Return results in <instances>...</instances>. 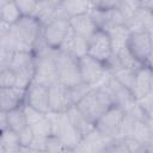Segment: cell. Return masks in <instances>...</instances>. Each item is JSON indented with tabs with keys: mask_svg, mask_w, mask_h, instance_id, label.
Segmentation results:
<instances>
[{
	"mask_svg": "<svg viewBox=\"0 0 153 153\" xmlns=\"http://www.w3.org/2000/svg\"><path fill=\"white\" fill-rule=\"evenodd\" d=\"M86 118H88L92 123L96 122L114 105L112 98L105 86H99L92 88L91 92L75 105Z\"/></svg>",
	"mask_w": 153,
	"mask_h": 153,
	"instance_id": "6da1fadb",
	"label": "cell"
},
{
	"mask_svg": "<svg viewBox=\"0 0 153 153\" xmlns=\"http://www.w3.org/2000/svg\"><path fill=\"white\" fill-rule=\"evenodd\" d=\"M53 57L57 72L59 82L63 84L67 87L81 82L78 57L60 49L53 51Z\"/></svg>",
	"mask_w": 153,
	"mask_h": 153,
	"instance_id": "7a4b0ae2",
	"label": "cell"
},
{
	"mask_svg": "<svg viewBox=\"0 0 153 153\" xmlns=\"http://www.w3.org/2000/svg\"><path fill=\"white\" fill-rule=\"evenodd\" d=\"M79 68L81 81L87 84L92 88L103 86L110 75L104 63L97 61L88 55L79 59Z\"/></svg>",
	"mask_w": 153,
	"mask_h": 153,
	"instance_id": "3957f363",
	"label": "cell"
},
{
	"mask_svg": "<svg viewBox=\"0 0 153 153\" xmlns=\"http://www.w3.org/2000/svg\"><path fill=\"white\" fill-rule=\"evenodd\" d=\"M69 29V19H56L48 23L42 30L43 43L53 50H59L66 39Z\"/></svg>",
	"mask_w": 153,
	"mask_h": 153,
	"instance_id": "277c9868",
	"label": "cell"
},
{
	"mask_svg": "<svg viewBox=\"0 0 153 153\" xmlns=\"http://www.w3.org/2000/svg\"><path fill=\"white\" fill-rule=\"evenodd\" d=\"M87 55L104 65L111 59V56L114 55V50L110 37L105 30L98 29L88 39Z\"/></svg>",
	"mask_w": 153,
	"mask_h": 153,
	"instance_id": "5b68a950",
	"label": "cell"
},
{
	"mask_svg": "<svg viewBox=\"0 0 153 153\" xmlns=\"http://www.w3.org/2000/svg\"><path fill=\"white\" fill-rule=\"evenodd\" d=\"M127 49L134 55L135 59L145 65L153 51L149 32L147 30L130 31L127 42Z\"/></svg>",
	"mask_w": 153,
	"mask_h": 153,
	"instance_id": "8992f818",
	"label": "cell"
},
{
	"mask_svg": "<svg viewBox=\"0 0 153 153\" xmlns=\"http://www.w3.org/2000/svg\"><path fill=\"white\" fill-rule=\"evenodd\" d=\"M123 117L124 111L118 106H112L96 122V129L105 137L116 139L118 137V131Z\"/></svg>",
	"mask_w": 153,
	"mask_h": 153,
	"instance_id": "52a82bcc",
	"label": "cell"
},
{
	"mask_svg": "<svg viewBox=\"0 0 153 153\" xmlns=\"http://www.w3.org/2000/svg\"><path fill=\"white\" fill-rule=\"evenodd\" d=\"M13 73L24 80L32 82L36 71V56L33 53L17 51L13 54L11 65L8 67Z\"/></svg>",
	"mask_w": 153,
	"mask_h": 153,
	"instance_id": "ba28073f",
	"label": "cell"
},
{
	"mask_svg": "<svg viewBox=\"0 0 153 153\" xmlns=\"http://www.w3.org/2000/svg\"><path fill=\"white\" fill-rule=\"evenodd\" d=\"M103 86H105L108 88V91H109V93H110V96L112 98L114 105L121 108L123 111L126 109H128L133 103H135L137 100L134 97L133 92L128 87L122 85L120 81H117L111 74L109 75L106 82Z\"/></svg>",
	"mask_w": 153,
	"mask_h": 153,
	"instance_id": "9c48e42d",
	"label": "cell"
},
{
	"mask_svg": "<svg viewBox=\"0 0 153 153\" xmlns=\"http://www.w3.org/2000/svg\"><path fill=\"white\" fill-rule=\"evenodd\" d=\"M25 104L35 108L41 112H49V87L32 81L30 86L26 88Z\"/></svg>",
	"mask_w": 153,
	"mask_h": 153,
	"instance_id": "30bf717a",
	"label": "cell"
},
{
	"mask_svg": "<svg viewBox=\"0 0 153 153\" xmlns=\"http://www.w3.org/2000/svg\"><path fill=\"white\" fill-rule=\"evenodd\" d=\"M49 106L54 112H67L73 106L68 87L61 82H56L49 87Z\"/></svg>",
	"mask_w": 153,
	"mask_h": 153,
	"instance_id": "8fae6325",
	"label": "cell"
},
{
	"mask_svg": "<svg viewBox=\"0 0 153 153\" xmlns=\"http://www.w3.org/2000/svg\"><path fill=\"white\" fill-rule=\"evenodd\" d=\"M55 135L62 141V143L65 145V147L67 149L76 148L81 143V141L84 139L81 136V134L71 123V121H69V118L67 116V112L62 114L61 122H60V126H59L57 131H56Z\"/></svg>",
	"mask_w": 153,
	"mask_h": 153,
	"instance_id": "7c38bea8",
	"label": "cell"
},
{
	"mask_svg": "<svg viewBox=\"0 0 153 153\" xmlns=\"http://www.w3.org/2000/svg\"><path fill=\"white\" fill-rule=\"evenodd\" d=\"M26 88L0 87V110L11 111L25 104Z\"/></svg>",
	"mask_w": 153,
	"mask_h": 153,
	"instance_id": "4fadbf2b",
	"label": "cell"
},
{
	"mask_svg": "<svg viewBox=\"0 0 153 153\" xmlns=\"http://www.w3.org/2000/svg\"><path fill=\"white\" fill-rule=\"evenodd\" d=\"M60 50H63L66 53H69L74 55L75 57L80 59L85 55H87L88 50V39L75 33L72 29H69V32L63 41Z\"/></svg>",
	"mask_w": 153,
	"mask_h": 153,
	"instance_id": "5bb4252c",
	"label": "cell"
},
{
	"mask_svg": "<svg viewBox=\"0 0 153 153\" xmlns=\"http://www.w3.org/2000/svg\"><path fill=\"white\" fill-rule=\"evenodd\" d=\"M69 26L75 33H78L87 39H90L92 37V35L99 29L88 13L69 18Z\"/></svg>",
	"mask_w": 153,
	"mask_h": 153,
	"instance_id": "9a60e30c",
	"label": "cell"
},
{
	"mask_svg": "<svg viewBox=\"0 0 153 153\" xmlns=\"http://www.w3.org/2000/svg\"><path fill=\"white\" fill-rule=\"evenodd\" d=\"M111 140L112 139L105 137L97 129H94L82 139L81 146L88 153H105V149L108 148Z\"/></svg>",
	"mask_w": 153,
	"mask_h": 153,
	"instance_id": "2e32d148",
	"label": "cell"
},
{
	"mask_svg": "<svg viewBox=\"0 0 153 153\" xmlns=\"http://www.w3.org/2000/svg\"><path fill=\"white\" fill-rule=\"evenodd\" d=\"M67 116L71 121V123L74 126V128L81 134L82 137H85L86 135H88L91 131H93L96 129V124L92 123L88 118H86L84 116V114L75 106H71L67 110Z\"/></svg>",
	"mask_w": 153,
	"mask_h": 153,
	"instance_id": "e0dca14e",
	"label": "cell"
},
{
	"mask_svg": "<svg viewBox=\"0 0 153 153\" xmlns=\"http://www.w3.org/2000/svg\"><path fill=\"white\" fill-rule=\"evenodd\" d=\"M105 31L108 32V35L110 37L112 50H114L115 55H117L118 53H121L123 49L127 48V42H128L129 35H130V30L126 25L111 26V27L105 29Z\"/></svg>",
	"mask_w": 153,
	"mask_h": 153,
	"instance_id": "ac0fdd59",
	"label": "cell"
},
{
	"mask_svg": "<svg viewBox=\"0 0 153 153\" xmlns=\"http://www.w3.org/2000/svg\"><path fill=\"white\" fill-rule=\"evenodd\" d=\"M149 79H151V68H148L147 66H143L135 73V81L131 92L137 100L142 99L145 96H147L151 92Z\"/></svg>",
	"mask_w": 153,
	"mask_h": 153,
	"instance_id": "d6986e66",
	"label": "cell"
},
{
	"mask_svg": "<svg viewBox=\"0 0 153 153\" xmlns=\"http://www.w3.org/2000/svg\"><path fill=\"white\" fill-rule=\"evenodd\" d=\"M22 17L23 16H22L16 1L0 0V22L13 25Z\"/></svg>",
	"mask_w": 153,
	"mask_h": 153,
	"instance_id": "ffe728a7",
	"label": "cell"
},
{
	"mask_svg": "<svg viewBox=\"0 0 153 153\" xmlns=\"http://www.w3.org/2000/svg\"><path fill=\"white\" fill-rule=\"evenodd\" d=\"M7 118H8V129L16 133H19L20 130H23L29 126L23 106L7 111Z\"/></svg>",
	"mask_w": 153,
	"mask_h": 153,
	"instance_id": "44dd1931",
	"label": "cell"
},
{
	"mask_svg": "<svg viewBox=\"0 0 153 153\" xmlns=\"http://www.w3.org/2000/svg\"><path fill=\"white\" fill-rule=\"evenodd\" d=\"M62 6L65 12L69 18L87 14L92 8V1H79V0H72V1H62Z\"/></svg>",
	"mask_w": 153,
	"mask_h": 153,
	"instance_id": "7402d4cb",
	"label": "cell"
},
{
	"mask_svg": "<svg viewBox=\"0 0 153 153\" xmlns=\"http://www.w3.org/2000/svg\"><path fill=\"white\" fill-rule=\"evenodd\" d=\"M31 82L18 76L11 69L0 71V87H20L27 88Z\"/></svg>",
	"mask_w": 153,
	"mask_h": 153,
	"instance_id": "603a6c76",
	"label": "cell"
},
{
	"mask_svg": "<svg viewBox=\"0 0 153 153\" xmlns=\"http://www.w3.org/2000/svg\"><path fill=\"white\" fill-rule=\"evenodd\" d=\"M131 137H134L137 142H140L143 146H147L148 143L153 141V134H152V130H151V127L147 120L136 121Z\"/></svg>",
	"mask_w": 153,
	"mask_h": 153,
	"instance_id": "cb8c5ba5",
	"label": "cell"
},
{
	"mask_svg": "<svg viewBox=\"0 0 153 153\" xmlns=\"http://www.w3.org/2000/svg\"><path fill=\"white\" fill-rule=\"evenodd\" d=\"M135 73L134 71L131 69H128V68H124L123 66L118 67L116 71H114L112 73H110L117 81H120L122 85H124L126 87H128L130 91L134 86V81H135Z\"/></svg>",
	"mask_w": 153,
	"mask_h": 153,
	"instance_id": "d4e9b609",
	"label": "cell"
},
{
	"mask_svg": "<svg viewBox=\"0 0 153 153\" xmlns=\"http://www.w3.org/2000/svg\"><path fill=\"white\" fill-rule=\"evenodd\" d=\"M118 56V60L121 62V65L124 67V68H128V69H131L134 72H137L140 68H142L145 65L142 62H140L137 59L134 57V55L126 48L123 49L121 53L117 54Z\"/></svg>",
	"mask_w": 153,
	"mask_h": 153,
	"instance_id": "484cf974",
	"label": "cell"
},
{
	"mask_svg": "<svg viewBox=\"0 0 153 153\" xmlns=\"http://www.w3.org/2000/svg\"><path fill=\"white\" fill-rule=\"evenodd\" d=\"M92 87L88 86L87 84L85 82H79L74 86H71L68 87V92H69V97H71V100H72V104L73 105H76L79 102H81L90 92H91Z\"/></svg>",
	"mask_w": 153,
	"mask_h": 153,
	"instance_id": "4316f807",
	"label": "cell"
},
{
	"mask_svg": "<svg viewBox=\"0 0 153 153\" xmlns=\"http://www.w3.org/2000/svg\"><path fill=\"white\" fill-rule=\"evenodd\" d=\"M141 1H118V11L121 12L122 17L124 18L126 24L135 16V13L140 10Z\"/></svg>",
	"mask_w": 153,
	"mask_h": 153,
	"instance_id": "83f0119b",
	"label": "cell"
},
{
	"mask_svg": "<svg viewBox=\"0 0 153 153\" xmlns=\"http://www.w3.org/2000/svg\"><path fill=\"white\" fill-rule=\"evenodd\" d=\"M135 123L136 120L133 118L131 116L124 114V117L122 120L121 127H120V131H118V137L120 139H128L133 136L134 133V128H135Z\"/></svg>",
	"mask_w": 153,
	"mask_h": 153,
	"instance_id": "f1b7e54d",
	"label": "cell"
},
{
	"mask_svg": "<svg viewBox=\"0 0 153 153\" xmlns=\"http://www.w3.org/2000/svg\"><path fill=\"white\" fill-rule=\"evenodd\" d=\"M17 146H20L18 133H16L11 129L1 131V139H0L1 148H11V147H17Z\"/></svg>",
	"mask_w": 153,
	"mask_h": 153,
	"instance_id": "f546056e",
	"label": "cell"
},
{
	"mask_svg": "<svg viewBox=\"0 0 153 153\" xmlns=\"http://www.w3.org/2000/svg\"><path fill=\"white\" fill-rule=\"evenodd\" d=\"M29 127H31V129H32V131H33V134H35L36 136H44V137H48V136L53 135V134H51L50 123H49V121H48V118H47V114H45V117H44V118H42L41 121H38V122H36L35 124L29 126Z\"/></svg>",
	"mask_w": 153,
	"mask_h": 153,
	"instance_id": "4dcf8cb0",
	"label": "cell"
},
{
	"mask_svg": "<svg viewBox=\"0 0 153 153\" xmlns=\"http://www.w3.org/2000/svg\"><path fill=\"white\" fill-rule=\"evenodd\" d=\"M20 13L23 17H33L36 14L37 11V4L38 1H33V0H18L16 1Z\"/></svg>",
	"mask_w": 153,
	"mask_h": 153,
	"instance_id": "1f68e13d",
	"label": "cell"
},
{
	"mask_svg": "<svg viewBox=\"0 0 153 153\" xmlns=\"http://www.w3.org/2000/svg\"><path fill=\"white\" fill-rule=\"evenodd\" d=\"M67 148L62 143V141L56 135H50L47 139V148L45 152L48 153H63Z\"/></svg>",
	"mask_w": 153,
	"mask_h": 153,
	"instance_id": "d6a6232c",
	"label": "cell"
},
{
	"mask_svg": "<svg viewBox=\"0 0 153 153\" xmlns=\"http://www.w3.org/2000/svg\"><path fill=\"white\" fill-rule=\"evenodd\" d=\"M105 153H130L128 149V146L126 143L124 139H112L111 142L109 143L108 148L105 149Z\"/></svg>",
	"mask_w": 153,
	"mask_h": 153,
	"instance_id": "836d02e7",
	"label": "cell"
},
{
	"mask_svg": "<svg viewBox=\"0 0 153 153\" xmlns=\"http://www.w3.org/2000/svg\"><path fill=\"white\" fill-rule=\"evenodd\" d=\"M23 108H24V111H25V115H26V120H27V124L29 126H32L36 122H38V121H41L42 118L45 117V114L44 112H41V111L36 110L35 108H32V106H30L27 104H24Z\"/></svg>",
	"mask_w": 153,
	"mask_h": 153,
	"instance_id": "e575fe53",
	"label": "cell"
},
{
	"mask_svg": "<svg viewBox=\"0 0 153 153\" xmlns=\"http://www.w3.org/2000/svg\"><path fill=\"white\" fill-rule=\"evenodd\" d=\"M147 120L153 121V93L149 92L147 96H145L142 99L139 100Z\"/></svg>",
	"mask_w": 153,
	"mask_h": 153,
	"instance_id": "d590c367",
	"label": "cell"
},
{
	"mask_svg": "<svg viewBox=\"0 0 153 153\" xmlns=\"http://www.w3.org/2000/svg\"><path fill=\"white\" fill-rule=\"evenodd\" d=\"M18 137H19V143H20V146L29 148L30 145H31V142H32V140H33V137H35V134H33L31 127L27 126L26 128H24L23 130H20V131L18 133Z\"/></svg>",
	"mask_w": 153,
	"mask_h": 153,
	"instance_id": "8d00e7d4",
	"label": "cell"
},
{
	"mask_svg": "<svg viewBox=\"0 0 153 153\" xmlns=\"http://www.w3.org/2000/svg\"><path fill=\"white\" fill-rule=\"evenodd\" d=\"M13 54H14L13 51L0 48V71L8 69L11 61H12V57H13Z\"/></svg>",
	"mask_w": 153,
	"mask_h": 153,
	"instance_id": "74e56055",
	"label": "cell"
},
{
	"mask_svg": "<svg viewBox=\"0 0 153 153\" xmlns=\"http://www.w3.org/2000/svg\"><path fill=\"white\" fill-rule=\"evenodd\" d=\"M47 139L48 137H44V136H36L33 137L31 145L29 148L31 149H35L37 152H45V148H47Z\"/></svg>",
	"mask_w": 153,
	"mask_h": 153,
	"instance_id": "f35d334b",
	"label": "cell"
},
{
	"mask_svg": "<svg viewBox=\"0 0 153 153\" xmlns=\"http://www.w3.org/2000/svg\"><path fill=\"white\" fill-rule=\"evenodd\" d=\"M0 129L1 131L8 129V118H7V111L0 110Z\"/></svg>",
	"mask_w": 153,
	"mask_h": 153,
	"instance_id": "ab89813d",
	"label": "cell"
},
{
	"mask_svg": "<svg viewBox=\"0 0 153 153\" xmlns=\"http://www.w3.org/2000/svg\"><path fill=\"white\" fill-rule=\"evenodd\" d=\"M0 153H25V147H22V146L11 147V148H1L0 147Z\"/></svg>",
	"mask_w": 153,
	"mask_h": 153,
	"instance_id": "60d3db41",
	"label": "cell"
},
{
	"mask_svg": "<svg viewBox=\"0 0 153 153\" xmlns=\"http://www.w3.org/2000/svg\"><path fill=\"white\" fill-rule=\"evenodd\" d=\"M141 6L153 13V1L152 0H149V1H141Z\"/></svg>",
	"mask_w": 153,
	"mask_h": 153,
	"instance_id": "b9f144b4",
	"label": "cell"
},
{
	"mask_svg": "<svg viewBox=\"0 0 153 153\" xmlns=\"http://www.w3.org/2000/svg\"><path fill=\"white\" fill-rule=\"evenodd\" d=\"M145 66H147L148 68H151V69H153V51H152V54H151V56L148 57V60L146 61V63H145Z\"/></svg>",
	"mask_w": 153,
	"mask_h": 153,
	"instance_id": "7bdbcfd3",
	"label": "cell"
},
{
	"mask_svg": "<svg viewBox=\"0 0 153 153\" xmlns=\"http://www.w3.org/2000/svg\"><path fill=\"white\" fill-rule=\"evenodd\" d=\"M135 153H151V152H149V149L147 148V146H142V147L139 148Z\"/></svg>",
	"mask_w": 153,
	"mask_h": 153,
	"instance_id": "ee69618b",
	"label": "cell"
},
{
	"mask_svg": "<svg viewBox=\"0 0 153 153\" xmlns=\"http://www.w3.org/2000/svg\"><path fill=\"white\" fill-rule=\"evenodd\" d=\"M149 90L153 93V69H151V79H149Z\"/></svg>",
	"mask_w": 153,
	"mask_h": 153,
	"instance_id": "f6af8a7d",
	"label": "cell"
},
{
	"mask_svg": "<svg viewBox=\"0 0 153 153\" xmlns=\"http://www.w3.org/2000/svg\"><path fill=\"white\" fill-rule=\"evenodd\" d=\"M147 31L149 32V36H151V41H152V47H153V24L147 29Z\"/></svg>",
	"mask_w": 153,
	"mask_h": 153,
	"instance_id": "bcb514c9",
	"label": "cell"
},
{
	"mask_svg": "<svg viewBox=\"0 0 153 153\" xmlns=\"http://www.w3.org/2000/svg\"><path fill=\"white\" fill-rule=\"evenodd\" d=\"M25 153H39V152H37V151H35V149H31V148H26V147H25Z\"/></svg>",
	"mask_w": 153,
	"mask_h": 153,
	"instance_id": "7dc6e473",
	"label": "cell"
},
{
	"mask_svg": "<svg viewBox=\"0 0 153 153\" xmlns=\"http://www.w3.org/2000/svg\"><path fill=\"white\" fill-rule=\"evenodd\" d=\"M147 121L149 123V127H151V130H152V134H153V121H151V120H147Z\"/></svg>",
	"mask_w": 153,
	"mask_h": 153,
	"instance_id": "c3c4849f",
	"label": "cell"
},
{
	"mask_svg": "<svg viewBox=\"0 0 153 153\" xmlns=\"http://www.w3.org/2000/svg\"><path fill=\"white\" fill-rule=\"evenodd\" d=\"M39 153H48V152H39Z\"/></svg>",
	"mask_w": 153,
	"mask_h": 153,
	"instance_id": "681fc988",
	"label": "cell"
}]
</instances>
